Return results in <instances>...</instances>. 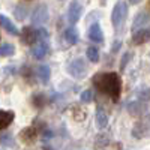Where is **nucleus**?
Instances as JSON below:
<instances>
[{"instance_id":"2eb2a0df","label":"nucleus","mask_w":150,"mask_h":150,"mask_svg":"<svg viewBox=\"0 0 150 150\" xmlns=\"http://www.w3.org/2000/svg\"><path fill=\"white\" fill-rule=\"evenodd\" d=\"M128 111L131 112L132 116H140L146 111V104L140 102V101H134L128 104Z\"/></svg>"},{"instance_id":"7ed1b4c3","label":"nucleus","mask_w":150,"mask_h":150,"mask_svg":"<svg viewBox=\"0 0 150 150\" xmlns=\"http://www.w3.org/2000/svg\"><path fill=\"white\" fill-rule=\"evenodd\" d=\"M128 15V6L125 2H117L114 9H112L111 12V23H112V26L114 27H119L120 24L123 23V20L126 18Z\"/></svg>"},{"instance_id":"412c9836","label":"nucleus","mask_w":150,"mask_h":150,"mask_svg":"<svg viewBox=\"0 0 150 150\" xmlns=\"http://www.w3.org/2000/svg\"><path fill=\"white\" fill-rule=\"evenodd\" d=\"M15 53V47L12 44H3L0 45V56L2 57H9Z\"/></svg>"},{"instance_id":"bb28decb","label":"nucleus","mask_w":150,"mask_h":150,"mask_svg":"<svg viewBox=\"0 0 150 150\" xmlns=\"http://www.w3.org/2000/svg\"><path fill=\"white\" fill-rule=\"evenodd\" d=\"M38 39H41V41H47L48 39L47 29H39V30H38Z\"/></svg>"},{"instance_id":"9b49d317","label":"nucleus","mask_w":150,"mask_h":150,"mask_svg":"<svg viewBox=\"0 0 150 150\" xmlns=\"http://www.w3.org/2000/svg\"><path fill=\"white\" fill-rule=\"evenodd\" d=\"M87 36H89V39L92 42H96V44L104 42V32H102V29H101L99 24H92L90 29H89V33H87Z\"/></svg>"},{"instance_id":"1a4fd4ad","label":"nucleus","mask_w":150,"mask_h":150,"mask_svg":"<svg viewBox=\"0 0 150 150\" xmlns=\"http://www.w3.org/2000/svg\"><path fill=\"white\" fill-rule=\"evenodd\" d=\"M50 51V47H48V42L47 41H39L36 45H33L32 48V54L36 60H42Z\"/></svg>"},{"instance_id":"0eeeda50","label":"nucleus","mask_w":150,"mask_h":150,"mask_svg":"<svg viewBox=\"0 0 150 150\" xmlns=\"http://www.w3.org/2000/svg\"><path fill=\"white\" fill-rule=\"evenodd\" d=\"M21 41H23V44H26V45H33L38 41V30H35L30 26L23 27V30H21Z\"/></svg>"},{"instance_id":"393cba45","label":"nucleus","mask_w":150,"mask_h":150,"mask_svg":"<svg viewBox=\"0 0 150 150\" xmlns=\"http://www.w3.org/2000/svg\"><path fill=\"white\" fill-rule=\"evenodd\" d=\"M33 102H35V105L39 108V107H42L44 105V96L42 95H35L33 96Z\"/></svg>"},{"instance_id":"f257e3e1","label":"nucleus","mask_w":150,"mask_h":150,"mask_svg":"<svg viewBox=\"0 0 150 150\" xmlns=\"http://www.w3.org/2000/svg\"><path fill=\"white\" fill-rule=\"evenodd\" d=\"M93 84L95 87L105 95H108L111 99H117L120 98L122 93V80L119 77V74L116 72H102V74H96L93 77Z\"/></svg>"},{"instance_id":"423d86ee","label":"nucleus","mask_w":150,"mask_h":150,"mask_svg":"<svg viewBox=\"0 0 150 150\" xmlns=\"http://www.w3.org/2000/svg\"><path fill=\"white\" fill-rule=\"evenodd\" d=\"M81 12H83L81 2L80 0H72V2L69 3V8H68V21L71 24L78 23V20L81 17Z\"/></svg>"},{"instance_id":"cd10ccee","label":"nucleus","mask_w":150,"mask_h":150,"mask_svg":"<svg viewBox=\"0 0 150 150\" xmlns=\"http://www.w3.org/2000/svg\"><path fill=\"white\" fill-rule=\"evenodd\" d=\"M141 0H129V3H132V5H137V3H140Z\"/></svg>"},{"instance_id":"39448f33","label":"nucleus","mask_w":150,"mask_h":150,"mask_svg":"<svg viewBox=\"0 0 150 150\" xmlns=\"http://www.w3.org/2000/svg\"><path fill=\"white\" fill-rule=\"evenodd\" d=\"M86 71H87V66L84 63V60L80 59V57L72 60L69 63V66H68V72L72 75V77H75V78H83L86 75Z\"/></svg>"},{"instance_id":"20e7f679","label":"nucleus","mask_w":150,"mask_h":150,"mask_svg":"<svg viewBox=\"0 0 150 150\" xmlns=\"http://www.w3.org/2000/svg\"><path fill=\"white\" fill-rule=\"evenodd\" d=\"M50 18V12L47 5H39L32 14V24L33 26H42Z\"/></svg>"},{"instance_id":"dca6fc26","label":"nucleus","mask_w":150,"mask_h":150,"mask_svg":"<svg viewBox=\"0 0 150 150\" xmlns=\"http://www.w3.org/2000/svg\"><path fill=\"white\" fill-rule=\"evenodd\" d=\"M38 77H39V80L42 81V84H47L50 81V77H51V69H50V66L47 65H41L38 66Z\"/></svg>"},{"instance_id":"4be33fe9","label":"nucleus","mask_w":150,"mask_h":150,"mask_svg":"<svg viewBox=\"0 0 150 150\" xmlns=\"http://www.w3.org/2000/svg\"><path fill=\"white\" fill-rule=\"evenodd\" d=\"M86 54H87V59H89L92 63H96V62L99 60V51L95 47H89V48H87Z\"/></svg>"},{"instance_id":"9d476101","label":"nucleus","mask_w":150,"mask_h":150,"mask_svg":"<svg viewBox=\"0 0 150 150\" xmlns=\"http://www.w3.org/2000/svg\"><path fill=\"white\" fill-rule=\"evenodd\" d=\"M20 138L24 144H33L38 138V129L35 126H29L20 132Z\"/></svg>"},{"instance_id":"5701e85b","label":"nucleus","mask_w":150,"mask_h":150,"mask_svg":"<svg viewBox=\"0 0 150 150\" xmlns=\"http://www.w3.org/2000/svg\"><path fill=\"white\" fill-rule=\"evenodd\" d=\"M93 99V92L89 89V90H84L83 93H81V102L83 104H89L90 101Z\"/></svg>"},{"instance_id":"f03ea898","label":"nucleus","mask_w":150,"mask_h":150,"mask_svg":"<svg viewBox=\"0 0 150 150\" xmlns=\"http://www.w3.org/2000/svg\"><path fill=\"white\" fill-rule=\"evenodd\" d=\"M150 132V114H146L144 117H141L138 122L134 125L132 128V137L137 140L144 138V137Z\"/></svg>"},{"instance_id":"b1692460","label":"nucleus","mask_w":150,"mask_h":150,"mask_svg":"<svg viewBox=\"0 0 150 150\" xmlns=\"http://www.w3.org/2000/svg\"><path fill=\"white\" fill-rule=\"evenodd\" d=\"M131 57H132V54H131V53H126V54L123 56V59H122V63H120V69H122V71H125V68H126V63L131 60Z\"/></svg>"},{"instance_id":"f8f14e48","label":"nucleus","mask_w":150,"mask_h":150,"mask_svg":"<svg viewBox=\"0 0 150 150\" xmlns=\"http://www.w3.org/2000/svg\"><path fill=\"white\" fill-rule=\"evenodd\" d=\"M107 125H108L107 112H105V110L101 105H98V108H96V126L99 129H104V128H107Z\"/></svg>"},{"instance_id":"a211bd4d","label":"nucleus","mask_w":150,"mask_h":150,"mask_svg":"<svg viewBox=\"0 0 150 150\" xmlns=\"http://www.w3.org/2000/svg\"><path fill=\"white\" fill-rule=\"evenodd\" d=\"M0 26H2L3 29H6L11 35H14V36L18 35V30H17V27L14 26V24H12V21L9 18L3 17V15H0Z\"/></svg>"},{"instance_id":"a878e982","label":"nucleus","mask_w":150,"mask_h":150,"mask_svg":"<svg viewBox=\"0 0 150 150\" xmlns=\"http://www.w3.org/2000/svg\"><path fill=\"white\" fill-rule=\"evenodd\" d=\"M0 144L12 146V144H14V141H12V137H11V135H3V137H0Z\"/></svg>"},{"instance_id":"ddd939ff","label":"nucleus","mask_w":150,"mask_h":150,"mask_svg":"<svg viewBox=\"0 0 150 150\" xmlns=\"http://www.w3.org/2000/svg\"><path fill=\"white\" fill-rule=\"evenodd\" d=\"M149 21H150V17H149L147 12H140V14H137V17L134 18V23H132V30L135 32V30L141 29Z\"/></svg>"},{"instance_id":"6ab92c4d","label":"nucleus","mask_w":150,"mask_h":150,"mask_svg":"<svg viewBox=\"0 0 150 150\" xmlns=\"http://www.w3.org/2000/svg\"><path fill=\"white\" fill-rule=\"evenodd\" d=\"M72 116H74V119L77 122H83L87 117V111L83 107H74L72 108Z\"/></svg>"},{"instance_id":"f3484780","label":"nucleus","mask_w":150,"mask_h":150,"mask_svg":"<svg viewBox=\"0 0 150 150\" xmlns=\"http://www.w3.org/2000/svg\"><path fill=\"white\" fill-rule=\"evenodd\" d=\"M63 38H65V41H66L68 44H71V45L77 44V42H78V32H77V29H75V27L66 29L65 33H63Z\"/></svg>"},{"instance_id":"6e6552de","label":"nucleus","mask_w":150,"mask_h":150,"mask_svg":"<svg viewBox=\"0 0 150 150\" xmlns=\"http://www.w3.org/2000/svg\"><path fill=\"white\" fill-rule=\"evenodd\" d=\"M150 41V29L149 27H141L138 30H135L132 35V42L135 45H143Z\"/></svg>"},{"instance_id":"aec40b11","label":"nucleus","mask_w":150,"mask_h":150,"mask_svg":"<svg viewBox=\"0 0 150 150\" xmlns=\"http://www.w3.org/2000/svg\"><path fill=\"white\" fill-rule=\"evenodd\" d=\"M14 14H15V17H17L18 20H24V18L27 17V14H29V9H27L26 5L20 3V5H17V8L14 9Z\"/></svg>"},{"instance_id":"4468645a","label":"nucleus","mask_w":150,"mask_h":150,"mask_svg":"<svg viewBox=\"0 0 150 150\" xmlns=\"http://www.w3.org/2000/svg\"><path fill=\"white\" fill-rule=\"evenodd\" d=\"M14 117L15 114L12 111H5V110H0V131L5 129L6 126L14 122Z\"/></svg>"}]
</instances>
